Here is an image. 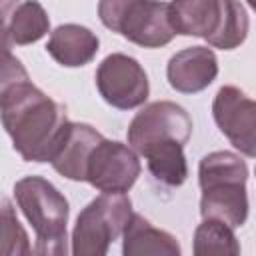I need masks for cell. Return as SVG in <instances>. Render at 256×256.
<instances>
[{"label":"cell","mask_w":256,"mask_h":256,"mask_svg":"<svg viewBox=\"0 0 256 256\" xmlns=\"http://www.w3.org/2000/svg\"><path fill=\"white\" fill-rule=\"evenodd\" d=\"M96 88L106 104L118 110L142 106L150 96V82L142 64L122 52L108 54L96 68Z\"/></svg>","instance_id":"obj_6"},{"label":"cell","mask_w":256,"mask_h":256,"mask_svg":"<svg viewBox=\"0 0 256 256\" xmlns=\"http://www.w3.org/2000/svg\"><path fill=\"white\" fill-rule=\"evenodd\" d=\"M50 32V18L38 0H24L16 6L8 22V34L14 44L28 46Z\"/></svg>","instance_id":"obj_16"},{"label":"cell","mask_w":256,"mask_h":256,"mask_svg":"<svg viewBox=\"0 0 256 256\" xmlns=\"http://www.w3.org/2000/svg\"><path fill=\"white\" fill-rule=\"evenodd\" d=\"M100 22L142 48H160L176 36L168 18V2L160 0H98Z\"/></svg>","instance_id":"obj_4"},{"label":"cell","mask_w":256,"mask_h":256,"mask_svg":"<svg viewBox=\"0 0 256 256\" xmlns=\"http://www.w3.org/2000/svg\"><path fill=\"white\" fill-rule=\"evenodd\" d=\"M12 38L6 26H0V100L18 84L30 80L24 64L12 54Z\"/></svg>","instance_id":"obj_20"},{"label":"cell","mask_w":256,"mask_h":256,"mask_svg":"<svg viewBox=\"0 0 256 256\" xmlns=\"http://www.w3.org/2000/svg\"><path fill=\"white\" fill-rule=\"evenodd\" d=\"M220 0H170L168 18L174 34L208 40L220 22Z\"/></svg>","instance_id":"obj_14"},{"label":"cell","mask_w":256,"mask_h":256,"mask_svg":"<svg viewBox=\"0 0 256 256\" xmlns=\"http://www.w3.org/2000/svg\"><path fill=\"white\" fill-rule=\"evenodd\" d=\"M182 248L178 240L146 220L142 214L128 218L122 230V254L124 256H180Z\"/></svg>","instance_id":"obj_13"},{"label":"cell","mask_w":256,"mask_h":256,"mask_svg":"<svg viewBox=\"0 0 256 256\" xmlns=\"http://www.w3.org/2000/svg\"><path fill=\"white\" fill-rule=\"evenodd\" d=\"M212 116L220 132L244 156H256V104L238 86H222L212 102Z\"/></svg>","instance_id":"obj_9"},{"label":"cell","mask_w":256,"mask_h":256,"mask_svg":"<svg viewBox=\"0 0 256 256\" xmlns=\"http://www.w3.org/2000/svg\"><path fill=\"white\" fill-rule=\"evenodd\" d=\"M138 154L118 140L102 138L86 164V180L100 192H128L140 176Z\"/></svg>","instance_id":"obj_8"},{"label":"cell","mask_w":256,"mask_h":256,"mask_svg":"<svg viewBox=\"0 0 256 256\" xmlns=\"http://www.w3.org/2000/svg\"><path fill=\"white\" fill-rule=\"evenodd\" d=\"M100 50L98 36L80 24H60L50 32L46 52L66 68H80L90 64Z\"/></svg>","instance_id":"obj_12"},{"label":"cell","mask_w":256,"mask_h":256,"mask_svg":"<svg viewBox=\"0 0 256 256\" xmlns=\"http://www.w3.org/2000/svg\"><path fill=\"white\" fill-rule=\"evenodd\" d=\"M192 250L196 256H238L240 244L234 236V228L214 218H202V224L194 230Z\"/></svg>","instance_id":"obj_18"},{"label":"cell","mask_w":256,"mask_h":256,"mask_svg":"<svg viewBox=\"0 0 256 256\" xmlns=\"http://www.w3.org/2000/svg\"><path fill=\"white\" fill-rule=\"evenodd\" d=\"M248 166L228 150L206 154L198 164V184L202 190L200 216L214 218L230 228L244 226L248 218Z\"/></svg>","instance_id":"obj_2"},{"label":"cell","mask_w":256,"mask_h":256,"mask_svg":"<svg viewBox=\"0 0 256 256\" xmlns=\"http://www.w3.org/2000/svg\"><path fill=\"white\" fill-rule=\"evenodd\" d=\"M0 122L26 162H48L68 122L66 108L30 80L0 100Z\"/></svg>","instance_id":"obj_1"},{"label":"cell","mask_w":256,"mask_h":256,"mask_svg":"<svg viewBox=\"0 0 256 256\" xmlns=\"http://www.w3.org/2000/svg\"><path fill=\"white\" fill-rule=\"evenodd\" d=\"M138 154L146 158L150 174L160 184L178 188L186 182L188 162L184 156V144H180L176 140L154 142V144H148L146 148H142Z\"/></svg>","instance_id":"obj_15"},{"label":"cell","mask_w":256,"mask_h":256,"mask_svg":"<svg viewBox=\"0 0 256 256\" xmlns=\"http://www.w3.org/2000/svg\"><path fill=\"white\" fill-rule=\"evenodd\" d=\"M32 254L30 238L20 224L12 202L0 196V256H28Z\"/></svg>","instance_id":"obj_19"},{"label":"cell","mask_w":256,"mask_h":256,"mask_svg":"<svg viewBox=\"0 0 256 256\" xmlns=\"http://www.w3.org/2000/svg\"><path fill=\"white\" fill-rule=\"evenodd\" d=\"M132 216V200L126 192H102L86 204L72 230L74 256H106L114 240Z\"/></svg>","instance_id":"obj_5"},{"label":"cell","mask_w":256,"mask_h":256,"mask_svg":"<svg viewBox=\"0 0 256 256\" xmlns=\"http://www.w3.org/2000/svg\"><path fill=\"white\" fill-rule=\"evenodd\" d=\"M18 4H20V0H0V26H6L8 28L10 16L14 14V10H16Z\"/></svg>","instance_id":"obj_21"},{"label":"cell","mask_w":256,"mask_h":256,"mask_svg":"<svg viewBox=\"0 0 256 256\" xmlns=\"http://www.w3.org/2000/svg\"><path fill=\"white\" fill-rule=\"evenodd\" d=\"M218 76V58L208 46H190L174 56L166 64L168 84L180 94H196L208 88Z\"/></svg>","instance_id":"obj_11"},{"label":"cell","mask_w":256,"mask_h":256,"mask_svg":"<svg viewBox=\"0 0 256 256\" xmlns=\"http://www.w3.org/2000/svg\"><path fill=\"white\" fill-rule=\"evenodd\" d=\"M128 144L134 152H140L148 144L176 140L186 144L192 136V118L176 102L158 100L146 104L128 124Z\"/></svg>","instance_id":"obj_7"},{"label":"cell","mask_w":256,"mask_h":256,"mask_svg":"<svg viewBox=\"0 0 256 256\" xmlns=\"http://www.w3.org/2000/svg\"><path fill=\"white\" fill-rule=\"evenodd\" d=\"M102 138L104 136L94 126L68 120L48 162L60 176L74 182H84L88 158Z\"/></svg>","instance_id":"obj_10"},{"label":"cell","mask_w":256,"mask_h":256,"mask_svg":"<svg viewBox=\"0 0 256 256\" xmlns=\"http://www.w3.org/2000/svg\"><path fill=\"white\" fill-rule=\"evenodd\" d=\"M14 198L36 234L34 254L64 256L66 224L70 216V204L66 196L42 176H24L14 184Z\"/></svg>","instance_id":"obj_3"},{"label":"cell","mask_w":256,"mask_h":256,"mask_svg":"<svg viewBox=\"0 0 256 256\" xmlns=\"http://www.w3.org/2000/svg\"><path fill=\"white\" fill-rule=\"evenodd\" d=\"M220 2H222V12H220L218 28L206 42L212 48L234 50L240 44H244L250 30V18L240 0H220Z\"/></svg>","instance_id":"obj_17"}]
</instances>
